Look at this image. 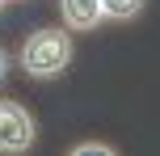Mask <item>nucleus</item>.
I'll list each match as a JSON object with an SVG mask.
<instances>
[{
  "label": "nucleus",
  "mask_w": 160,
  "mask_h": 156,
  "mask_svg": "<svg viewBox=\"0 0 160 156\" xmlns=\"http://www.w3.org/2000/svg\"><path fill=\"white\" fill-rule=\"evenodd\" d=\"M0 8H4V0H0Z\"/></svg>",
  "instance_id": "0eeeda50"
},
{
  "label": "nucleus",
  "mask_w": 160,
  "mask_h": 156,
  "mask_svg": "<svg viewBox=\"0 0 160 156\" xmlns=\"http://www.w3.org/2000/svg\"><path fill=\"white\" fill-rule=\"evenodd\" d=\"M38 139L34 114L13 97H0V152H30Z\"/></svg>",
  "instance_id": "f03ea898"
},
{
  "label": "nucleus",
  "mask_w": 160,
  "mask_h": 156,
  "mask_svg": "<svg viewBox=\"0 0 160 156\" xmlns=\"http://www.w3.org/2000/svg\"><path fill=\"white\" fill-rule=\"evenodd\" d=\"M59 13H63V25L76 34L97 30L101 25V0H59Z\"/></svg>",
  "instance_id": "7ed1b4c3"
},
{
  "label": "nucleus",
  "mask_w": 160,
  "mask_h": 156,
  "mask_svg": "<svg viewBox=\"0 0 160 156\" xmlns=\"http://www.w3.org/2000/svg\"><path fill=\"white\" fill-rule=\"evenodd\" d=\"M72 38H68V30H55V25H47V30H34L30 38L21 42V55H17V63H21V72L30 76V80H55V76H63L68 68H72Z\"/></svg>",
  "instance_id": "f257e3e1"
},
{
  "label": "nucleus",
  "mask_w": 160,
  "mask_h": 156,
  "mask_svg": "<svg viewBox=\"0 0 160 156\" xmlns=\"http://www.w3.org/2000/svg\"><path fill=\"white\" fill-rule=\"evenodd\" d=\"M72 156H114V143H101V139H88V143H76Z\"/></svg>",
  "instance_id": "39448f33"
},
{
  "label": "nucleus",
  "mask_w": 160,
  "mask_h": 156,
  "mask_svg": "<svg viewBox=\"0 0 160 156\" xmlns=\"http://www.w3.org/2000/svg\"><path fill=\"white\" fill-rule=\"evenodd\" d=\"M8 68H13V59H8V51L0 47V80H4V76H8Z\"/></svg>",
  "instance_id": "423d86ee"
},
{
  "label": "nucleus",
  "mask_w": 160,
  "mask_h": 156,
  "mask_svg": "<svg viewBox=\"0 0 160 156\" xmlns=\"http://www.w3.org/2000/svg\"><path fill=\"white\" fill-rule=\"evenodd\" d=\"M148 0H101V21H131L143 13Z\"/></svg>",
  "instance_id": "20e7f679"
}]
</instances>
